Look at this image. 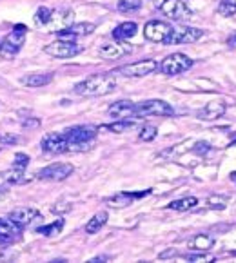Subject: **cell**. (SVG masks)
<instances>
[{"label":"cell","mask_w":236,"mask_h":263,"mask_svg":"<svg viewBox=\"0 0 236 263\" xmlns=\"http://www.w3.org/2000/svg\"><path fill=\"white\" fill-rule=\"evenodd\" d=\"M115 89L116 78L113 77V73H102L78 82L73 91L78 97H105V95H111Z\"/></svg>","instance_id":"obj_1"},{"label":"cell","mask_w":236,"mask_h":263,"mask_svg":"<svg viewBox=\"0 0 236 263\" xmlns=\"http://www.w3.org/2000/svg\"><path fill=\"white\" fill-rule=\"evenodd\" d=\"M27 27L24 24H16L13 26V29L0 40V57L6 60H11L13 57H16L20 49H22L24 42H26Z\"/></svg>","instance_id":"obj_2"},{"label":"cell","mask_w":236,"mask_h":263,"mask_svg":"<svg viewBox=\"0 0 236 263\" xmlns=\"http://www.w3.org/2000/svg\"><path fill=\"white\" fill-rule=\"evenodd\" d=\"M64 136L69 142V151H82V145H89L97 136V127L93 125H75L64 131Z\"/></svg>","instance_id":"obj_3"},{"label":"cell","mask_w":236,"mask_h":263,"mask_svg":"<svg viewBox=\"0 0 236 263\" xmlns=\"http://www.w3.org/2000/svg\"><path fill=\"white\" fill-rule=\"evenodd\" d=\"M155 6L160 13L171 20L182 22V20H189L193 16V11L184 0H155Z\"/></svg>","instance_id":"obj_4"},{"label":"cell","mask_w":236,"mask_h":263,"mask_svg":"<svg viewBox=\"0 0 236 263\" xmlns=\"http://www.w3.org/2000/svg\"><path fill=\"white\" fill-rule=\"evenodd\" d=\"M174 109L171 107L167 102L160 100V98H153V100H143L136 104L135 107V118H147V116H173Z\"/></svg>","instance_id":"obj_5"},{"label":"cell","mask_w":236,"mask_h":263,"mask_svg":"<svg viewBox=\"0 0 236 263\" xmlns=\"http://www.w3.org/2000/svg\"><path fill=\"white\" fill-rule=\"evenodd\" d=\"M193 58H189L187 54L184 53H173L169 57H166L160 62V71L167 77H174V74H180V73H186L193 67Z\"/></svg>","instance_id":"obj_6"},{"label":"cell","mask_w":236,"mask_h":263,"mask_svg":"<svg viewBox=\"0 0 236 263\" xmlns=\"http://www.w3.org/2000/svg\"><path fill=\"white\" fill-rule=\"evenodd\" d=\"M156 69H158V62H156L155 58H143V60H138V62L118 67L115 73L122 74V77H128V78H142V77L155 73Z\"/></svg>","instance_id":"obj_7"},{"label":"cell","mask_w":236,"mask_h":263,"mask_svg":"<svg viewBox=\"0 0 236 263\" xmlns=\"http://www.w3.org/2000/svg\"><path fill=\"white\" fill-rule=\"evenodd\" d=\"M44 53L53 58H73L78 53H82V47L75 40L58 39L55 42H51L49 46L44 47Z\"/></svg>","instance_id":"obj_8"},{"label":"cell","mask_w":236,"mask_h":263,"mask_svg":"<svg viewBox=\"0 0 236 263\" xmlns=\"http://www.w3.org/2000/svg\"><path fill=\"white\" fill-rule=\"evenodd\" d=\"M75 167L67 162H57V163H51V165L44 167V169L39 171L37 174V178L44 180V182H62V180L69 178L71 174H73Z\"/></svg>","instance_id":"obj_9"},{"label":"cell","mask_w":236,"mask_h":263,"mask_svg":"<svg viewBox=\"0 0 236 263\" xmlns=\"http://www.w3.org/2000/svg\"><path fill=\"white\" fill-rule=\"evenodd\" d=\"M204 36V31L198 27L191 26H180L173 27L169 39H167V46H178V44H194L196 40H200Z\"/></svg>","instance_id":"obj_10"},{"label":"cell","mask_w":236,"mask_h":263,"mask_svg":"<svg viewBox=\"0 0 236 263\" xmlns=\"http://www.w3.org/2000/svg\"><path fill=\"white\" fill-rule=\"evenodd\" d=\"M171 31H173V26L167 22H162V20H149L143 26V36L149 42H156V44H166Z\"/></svg>","instance_id":"obj_11"},{"label":"cell","mask_w":236,"mask_h":263,"mask_svg":"<svg viewBox=\"0 0 236 263\" xmlns=\"http://www.w3.org/2000/svg\"><path fill=\"white\" fill-rule=\"evenodd\" d=\"M40 149L49 155H62L69 151V142L66 140L64 133H49L40 142Z\"/></svg>","instance_id":"obj_12"},{"label":"cell","mask_w":236,"mask_h":263,"mask_svg":"<svg viewBox=\"0 0 236 263\" xmlns=\"http://www.w3.org/2000/svg\"><path fill=\"white\" fill-rule=\"evenodd\" d=\"M151 194V189L146 191H138V193H128V191H122V193H116L113 196L105 198V205L111 207V209H124V207H129L131 203H135L140 198Z\"/></svg>","instance_id":"obj_13"},{"label":"cell","mask_w":236,"mask_h":263,"mask_svg":"<svg viewBox=\"0 0 236 263\" xmlns=\"http://www.w3.org/2000/svg\"><path fill=\"white\" fill-rule=\"evenodd\" d=\"M73 18H75V13L71 9H51V15H49V20L44 27H46L47 31H62L66 27H69L73 24Z\"/></svg>","instance_id":"obj_14"},{"label":"cell","mask_w":236,"mask_h":263,"mask_svg":"<svg viewBox=\"0 0 236 263\" xmlns=\"http://www.w3.org/2000/svg\"><path fill=\"white\" fill-rule=\"evenodd\" d=\"M131 51H133L131 44H128L125 40H116V42H109V44L100 46L98 54H100V58H104V60H118V58H122V57H128Z\"/></svg>","instance_id":"obj_15"},{"label":"cell","mask_w":236,"mask_h":263,"mask_svg":"<svg viewBox=\"0 0 236 263\" xmlns=\"http://www.w3.org/2000/svg\"><path fill=\"white\" fill-rule=\"evenodd\" d=\"M8 218L15 225H19L20 229H26V227H29L33 221L42 216H40L39 211L33 209V207H19V209H13L11 213L8 214Z\"/></svg>","instance_id":"obj_16"},{"label":"cell","mask_w":236,"mask_h":263,"mask_svg":"<svg viewBox=\"0 0 236 263\" xmlns=\"http://www.w3.org/2000/svg\"><path fill=\"white\" fill-rule=\"evenodd\" d=\"M22 238V229L9 218H0V245H11Z\"/></svg>","instance_id":"obj_17"},{"label":"cell","mask_w":236,"mask_h":263,"mask_svg":"<svg viewBox=\"0 0 236 263\" xmlns=\"http://www.w3.org/2000/svg\"><path fill=\"white\" fill-rule=\"evenodd\" d=\"M95 29H97V26L91 22L71 24L69 27H66V29H62V31H58V36H60V39H66V40H75L77 36L91 35Z\"/></svg>","instance_id":"obj_18"},{"label":"cell","mask_w":236,"mask_h":263,"mask_svg":"<svg viewBox=\"0 0 236 263\" xmlns=\"http://www.w3.org/2000/svg\"><path fill=\"white\" fill-rule=\"evenodd\" d=\"M24 182H27L26 169H20V167L13 165L11 169L0 173V187H4V189H8V187H11V185H19V183H24Z\"/></svg>","instance_id":"obj_19"},{"label":"cell","mask_w":236,"mask_h":263,"mask_svg":"<svg viewBox=\"0 0 236 263\" xmlns=\"http://www.w3.org/2000/svg\"><path fill=\"white\" fill-rule=\"evenodd\" d=\"M135 107L136 104L131 100H118L113 105H109L107 112L113 118H118V120H125V118H131L135 116Z\"/></svg>","instance_id":"obj_20"},{"label":"cell","mask_w":236,"mask_h":263,"mask_svg":"<svg viewBox=\"0 0 236 263\" xmlns=\"http://www.w3.org/2000/svg\"><path fill=\"white\" fill-rule=\"evenodd\" d=\"M227 111V104L224 100H213V102H207L202 111H198V118L202 120H216L220 116L225 115Z\"/></svg>","instance_id":"obj_21"},{"label":"cell","mask_w":236,"mask_h":263,"mask_svg":"<svg viewBox=\"0 0 236 263\" xmlns=\"http://www.w3.org/2000/svg\"><path fill=\"white\" fill-rule=\"evenodd\" d=\"M53 82V73H29L20 78V84L26 87H44Z\"/></svg>","instance_id":"obj_22"},{"label":"cell","mask_w":236,"mask_h":263,"mask_svg":"<svg viewBox=\"0 0 236 263\" xmlns=\"http://www.w3.org/2000/svg\"><path fill=\"white\" fill-rule=\"evenodd\" d=\"M138 33V26L135 22H122L113 29V39L115 40H129Z\"/></svg>","instance_id":"obj_23"},{"label":"cell","mask_w":236,"mask_h":263,"mask_svg":"<svg viewBox=\"0 0 236 263\" xmlns=\"http://www.w3.org/2000/svg\"><path fill=\"white\" fill-rule=\"evenodd\" d=\"M214 238L211 234H196L194 238H191L189 241V249L193 251H200V252H207L209 249L214 247Z\"/></svg>","instance_id":"obj_24"},{"label":"cell","mask_w":236,"mask_h":263,"mask_svg":"<svg viewBox=\"0 0 236 263\" xmlns=\"http://www.w3.org/2000/svg\"><path fill=\"white\" fill-rule=\"evenodd\" d=\"M198 205V198L194 196H186V198H180V200H174L171 201L167 209L171 211H178V213H186V211H191Z\"/></svg>","instance_id":"obj_25"},{"label":"cell","mask_w":236,"mask_h":263,"mask_svg":"<svg viewBox=\"0 0 236 263\" xmlns=\"http://www.w3.org/2000/svg\"><path fill=\"white\" fill-rule=\"evenodd\" d=\"M107 218H109V214L105 213V211L97 213L89 221H87V223H85V232H87V234H97V232L100 231L105 223H107Z\"/></svg>","instance_id":"obj_26"},{"label":"cell","mask_w":236,"mask_h":263,"mask_svg":"<svg viewBox=\"0 0 236 263\" xmlns=\"http://www.w3.org/2000/svg\"><path fill=\"white\" fill-rule=\"evenodd\" d=\"M64 225H66V220H64V218H58V220H55L53 223L39 227V229H37V232H39V234H42V236H57L58 232H62Z\"/></svg>","instance_id":"obj_27"},{"label":"cell","mask_w":236,"mask_h":263,"mask_svg":"<svg viewBox=\"0 0 236 263\" xmlns=\"http://www.w3.org/2000/svg\"><path fill=\"white\" fill-rule=\"evenodd\" d=\"M133 127H135V122H129V120H120V122H115V124H109V125H100V129L111 131V133H125Z\"/></svg>","instance_id":"obj_28"},{"label":"cell","mask_w":236,"mask_h":263,"mask_svg":"<svg viewBox=\"0 0 236 263\" xmlns=\"http://www.w3.org/2000/svg\"><path fill=\"white\" fill-rule=\"evenodd\" d=\"M218 13L222 16H234L236 15V0H220Z\"/></svg>","instance_id":"obj_29"},{"label":"cell","mask_w":236,"mask_h":263,"mask_svg":"<svg viewBox=\"0 0 236 263\" xmlns=\"http://www.w3.org/2000/svg\"><path fill=\"white\" fill-rule=\"evenodd\" d=\"M207 207L209 209H216V211H222V209H225L227 207V203H229V200L225 196H220V194H214V196H209L207 198Z\"/></svg>","instance_id":"obj_30"},{"label":"cell","mask_w":236,"mask_h":263,"mask_svg":"<svg viewBox=\"0 0 236 263\" xmlns=\"http://www.w3.org/2000/svg\"><path fill=\"white\" fill-rule=\"evenodd\" d=\"M142 8V0H118V11L131 13Z\"/></svg>","instance_id":"obj_31"},{"label":"cell","mask_w":236,"mask_h":263,"mask_svg":"<svg viewBox=\"0 0 236 263\" xmlns=\"http://www.w3.org/2000/svg\"><path fill=\"white\" fill-rule=\"evenodd\" d=\"M49 15H51V9L46 8V6H40L35 13V24L40 27H44L47 24V20H49Z\"/></svg>","instance_id":"obj_32"},{"label":"cell","mask_w":236,"mask_h":263,"mask_svg":"<svg viewBox=\"0 0 236 263\" xmlns=\"http://www.w3.org/2000/svg\"><path fill=\"white\" fill-rule=\"evenodd\" d=\"M187 259H189L191 263H209V261H216L213 254H207V252H200V251H198V254L187 256Z\"/></svg>","instance_id":"obj_33"},{"label":"cell","mask_w":236,"mask_h":263,"mask_svg":"<svg viewBox=\"0 0 236 263\" xmlns=\"http://www.w3.org/2000/svg\"><path fill=\"white\" fill-rule=\"evenodd\" d=\"M156 135H158V131H156V127H153V125H146V127L140 131L138 138L142 140V142H151V140L156 138Z\"/></svg>","instance_id":"obj_34"},{"label":"cell","mask_w":236,"mask_h":263,"mask_svg":"<svg viewBox=\"0 0 236 263\" xmlns=\"http://www.w3.org/2000/svg\"><path fill=\"white\" fill-rule=\"evenodd\" d=\"M20 124H22L24 129H37L40 127V120L37 116H22L20 118Z\"/></svg>","instance_id":"obj_35"},{"label":"cell","mask_w":236,"mask_h":263,"mask_svg":"<svg viewBox=\"0 0 236 263\" xmlns=\"http://www.w3.org/2000/svg\"><path fill=\"white\" fill-rule=\"evenodd\" d=\"M13 165L20 167V169H27V165H29V156L24 155V153H19V155H15V162H13Z\"/></svg>","instance_id":"obj_36"},{"label":"cell","mask_w":236,"mask_h":263,"mask_svg":"<svg viewBox=\"0 0 236 263\" xmlns=\"http://www.w3.org/2000/svg\"><path fill=\"white\" fill-rule=\"evenodd\" d=\"M19 136L16 135H0V143L2 145H15V143H19Z\"/></svg>","instance_id":"obj_37"},{"label":"cell","mask_w":236,"mask_h":263,"mask_svg":"<svg viewBox=\"0 0 236 263\" xmlns=\"http://www.w3.org/2000/svg\"><path fill=\"white\" fill-rule=\"evenodd\" d=\"M211 151V145L207 142H198L196 145H194V153H198V155H204V153Z\"/></svg>","instance_id":"obj_38"},{"label":"cell","mask_w":236,"mask_h":263,"mask_svg":"<svg viewBox=\"0 0 236 263\" xmlns=\"http://www.w3.org/2000/svg\"><path fill=\"white\" fill-rule=\"evenodd\" d=\"M173 256H176V251H174V249H169V251H166V252H162V254H160V259L173 258Z\"/></svg>","instance_id":"obj_39"},{"label":"cell","mask_w":236,"mask_h":263,"mask_svg":"<svg viewBox=\"0 0 236 263\" xmlns=\"http://www.w3.org/2000/svg\"><path fill=\"white\" fill-rule=\"evenodd\" d=\"M109 259V256H97V258H91L89 261L91 263H98V261H107Z\"/></svg>","instance_id":"obj_40"},{"label":"cell","mask_w":236,"mask_h":263,"mask_svg":"<svg viewBox=\"0 0 236 263\" xmlns=\"http://www.w3.org/2000/svg\"><path fill=\"white\" fill-rule=\"evenodd\" d=\"M6 196H8V189H4V187H0V200H4Z\"/></svg>","instance_id":"obj_41"},{"label":"cell","mask_w":236,"mask_h":263,"mask_svg":"<svg viewBox=\"0 0 236 263\" xmlns=\"http://www.w3.org/2000/svg\"><path fill=\"white\" fill-rule=\"evenodd\" d=\"M231 180L236 183V171H232V173H231Z\"/></svg>","instance_id":"obj_42"},{"label":"cell","mask_w":236,"mask_h":263,"mask_svg":"<svg viewBox=\"0 0 236 263\" xmlns=\"http://www.w3.org/2000/svg\"><path fill=\"white\" fill-rule=\"evenodd\" d=\"M234 40H236V35H234Z\"/></svg>","instance_id":"obj_43"}]
</instances>
